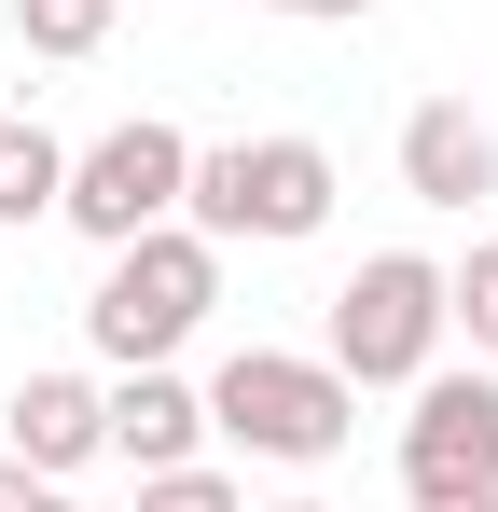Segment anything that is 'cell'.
<instances>
[{
	"mask_svg": "<svg viewBox=\"0 0 498 512\" xmlns=\"http://www.w3.org/2000/svg\"><path fill=\"white\" fill-rule=\"evenodd\" d=\"M208 305H222V236H194V222H153V236H125V250L97 263V291H83V346L125 374V360H180V346L208 333Z\"/></svg>",
	"mask_w": 498,
	"mask_h": 512,
	"instance_id": "cell-1",
	"label": "cell"
},
{
	"mask_svg": "<svg viewBox=\"0 0 498 512\" xmlns=\"http://www.w3.org/2000/svg\"><path fill=\"white\" fill-rule=\"evenodd\" d=\"M208 443H236V457H277V471H319L360 443V388L332 374V346H236L222 374H208Z\"/></svg>",
	"mask_w": 498,
	"mask_h": 512,
	"instance_id": "cell-2",
	"label": "cell"
},
{
	"mask_svg": "<svg viewBox=\"0 0 498 512\" xmlns=\"http://www.w3.org/2000/svg\"><path fill=\"white\" fill-rule=\"evenodd\" d=\"M332 194H346V180H332L319 139H208L180 222L222 236V250H305V236L332 222Z\"/></svg>",
	"mask_w": 498,
	"mask_h": 512,
	"instance_id": "cell-3",
	"label": "cell"
},
{
	"mask_svg": "<svg viewBox=\"0 0 498 512\" xmlns=\"http://www.w3.org/2000/svg\"><path fill=\"white\" fill-rule=\"evenodd\" d=\"M443 346H457L443 263L429 250H360V277L332 291V374H346V388H415Z\"/></svg>",
	"mask_w": 498,
	"mask_h": 512,
	"instance_id": "cell-4",
	"label": "cell"
},
{
	"mask_svg": "<svg viewBox=\"0 0 498 512\" xmlns=\"http://www.w3.org/2000/svg\"><path fill=\"white\" fill-rule=\"evenodd\" d=\"M180 194H194V139H180L166 111H125V125H97V139L70 153L56 222H70V236H97V250H125V236L180 222Z\"/></svg>",
	"mask_w": 498,
	"mask_h": 512,
	"instance_id": "cell-5",
	"label": "cell"
},
{
	"mask_svg": "<svg viewBox=\"0 0 498 512\" xmlns=\"http://www.w3.org/2000/svg\"><path fill=\"white\" fill-rule=\"evenodd\" d=\"M402 402V499H498V360H429Z\"/></svg>",
	"mask_w": 498,
	"mask_h": 512,
	"instance_id": "cell-6",
	"label": "cell"
},
{
	"mask_svg": "<svg viewBox=\"0 0 498 512\" xmlns=\"http://www.w3.org/2000/svg\"><path fill=\"white\" fill-rule=\"evenodd\" d=\"M0 443H14L42 485H70L83 457H111V388H97V374H14V402H0Z\"/></svg>",
	"mask_w": 498,
	"mask_h": 512,
	"instance_id": "cell-7",
	"label": "cell"
},
{
	"mask_svg": "<svg viewBox=\"0 0 498 512\" xmlns=\"http://www.w3.org/2000/svg\"><path fill=\"white\" fill-rule=\"evenodd\" d=\"M402 194L415 208H485L498 194V125H471V97H415L402 111Z\"/></svg>",
	"mask_w": 498,
	"mask_h": 512,
	"instance_id": "cell-8",
	"label": "cell"
},
{
	"mask_svg": "<svg viewBox=\"0 0 498 512\" xmlns=\"http://www.w3.org/2000/svg\"><path fill=\"white\" fill-rule=\"evenodd\" d=\"M111 457H125V471H180V457H208V388L166 374V360H125V374H111Z\"/></svg>",
	"mask_w": 498,
	"mask_h": 512,
	"instance_id": "cell-9",
	"label": "cell"
},
{
	"mask_svg": "<svg viewBox=\"0 0 498 512\" xmlns=\"http://www.w3.org/2000/svg\"><path fill=\"white\" fill-rule=\"evenodd\" d=\"M56 194H70V139L0 125V222H56Z\"/></svg>",
	"mask_w": 498,
	"mask_h": 512,
	"instance_id": "cell-10",
	"label": "cell"
},
{
	"mask_svg": "<svg viewBox=\"0 0 498 512\" xmlns=\"http://www.w3.org/2000/svg\"><path fill=\"white\" fill-rule=\"evenodd\" d=\"M443 319L471 360H498V236H471V263H443Z\"/></svg>",
	"mask_w": 498,
	"mask_h": 512,
	"instance_id": "cell-11",
	"label": "cell"
},
{
	"mask_svg": "<svg viewBox=\"0 0 498 512\" xmlns=\"http://www.w3.org/2000/svg\"><path fill=\"white\" fill-rule=\"evenodd\" d=\"M14 42L28 56H97L111 42V0H14Z\"/></svg>",
	"mask_w": 498,
	"mask_h": 512,
	"instance_id": "cell-12",
	"label": "cell"
},
{
	"mask_svg": "<svg viewBox=\"0 0 498 512\" xmlns=\"http://www.w3.org/2000/svg\"><path fill=\"white\" fill-rule=\"evenodd\" d=\"M139 512H249V499H236V471L180 457V471H139Z\"/></svg>",
	"mask_w": 498,
	"mask_h": 512,
	"instance_id": "cell-13",
	"label": "cell"
},
{
	"mask_svg": "<svg viewBox=\"0 0 498 512\" xmlns=\"http://www.w3.org/2000/svg\"><path fill=\"white\" fill-rule=\"evenodd\" d=\"M263 14H291V28H360L374 0H263Z\"/></svg>",
	"mask_w": 498,
	"mask_h": 512,
	"instance_id": "cell-14",
	"label": "cell"
},
{
	"mask_svg": "<svg viewBox=\"0 0 498 512\" xmlns=\"http://www.w3.org/2000/svg\"><path fill=\"white\" fill-rule=\"evenodd\" d=\"M28 499H42V471H28V457L0 443V512H28Z\"/></svg>",
	"mask_w": 498,
	"mask_h": 512,
	"instance_id": "cell-15",
	"label": "cell"
},
{
	"mask_svg": "<svg viewBox=\"0 0 498 512\" xmlns=\"http://www.w3.org/2000/svg\"><path fill=\"white\" fill-rule=\"evenodd\" d=\"M28 512H83V499H70V485H42V499H28Z\"/></svg>",
	"mask_w": 498,
	"mask_h": 512,
	"instance_id": "cell-16",
	"label": "cell"
},
{
	"mask_svg": "<svg viewBox=\"0 0 498 512\" xmlns=\"http://www.w3.org/2000/svg\"><path fill=\"white\" fill-rule=\"evenodd\" d=\"M415 512H498V499H415Z\"/></svg>",
	"mask_w": 498,
	"mask_h": 512,
	"instance_id": "cell-17",
	"label": "cell"
},
{
	"mask_svg": "<svg viewBox=\"0 0 498 512\" xmlns=\"http://www.w3.org/2000/svg\"><path fill=\"white\" fill-rule=\"evenodd\" d=\"M277 512H332V499H277Z\"/></svg>",
	"mask_w": 498,
	"mask_h": 512,
	"instance_id": "cell-18",
	"label": "cell"
},
{
	"mask_svg": "<svg viewBox=\"0 0 498 512\" xmlns=\"http://www.w3.org/2000/svg\"><path fill=\"white\" fill-rule=\"evenodd\" d=\"M0 125H14V111H0Z\"/></svg>",
	"mask_w": 498,
	"mask_h": 512,
	"instance_id": "cell-19",
	"label": "cell"
}]
</instances>
